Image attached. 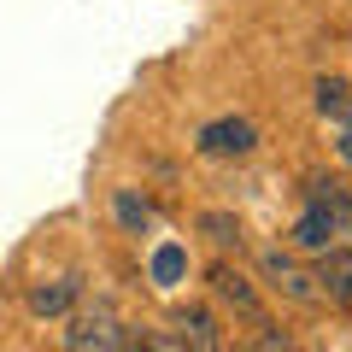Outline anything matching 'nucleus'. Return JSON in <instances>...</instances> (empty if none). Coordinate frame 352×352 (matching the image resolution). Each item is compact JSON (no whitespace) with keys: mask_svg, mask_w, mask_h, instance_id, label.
<instances>
[{"mask_svg":"<svg viewBox=\"0 0 352 352\" xmlns=\"http://www.w3.org/2000/svg\"><path fill=\"white\" fill-rule=\"evenodd\" d=\"M258 276H264V288H270V294H282V300H294V305H323L317 276L294 258V252H282V247H264L258 252Z\"/></svg>","mask_w":352,"mask_h":352,"instance_id":"1","label":"nucleus"},{"mask_svg":"<svg viewBox=\"0 0 352 352\" xmlns=\"http://www.w3.org/2000/svg\"><path fill=\"white\" fill-rule=\"evenodd\" d=\"M206 282H212V294H217V300H223L229 311H235L241 323L252 329V335H258V329H270V311H264L258 288H252V282L241 276V270H235V264H229V258H217L212 270H206Z\"/></svg>","mask_w":352,"mask_h":352,"instance_id":"2","label":"nucleus"},{"mask_svg":"<svg viewBox=\"0 0 352 352\" xmlns=\"http://www.w3.org/2000/svg\"><path fill=\"white\" fill-rule=\"evenodd\" d=\"M194 147H200V159H252L258 153V124L252 118H212V124H200Z\"/></svg>","mask_w":352,"mask_h":352,"instance_id":"3","label":"nucleus"},{"mask_svg":"<svg viewBox=\"0 0 352 352\" xmlns=\"http://www.w3.org/2000/svg\"><path fill=\"white\" fill-rule=\"evenodd\" d=\"M170 335L182 340V352H229L223 329H217V317L206 311V305H176L170 311Z\"/></svg>","mask_w":352,"mask_h":352,"instance_id":"4","label":"nucleus"},{"mask_svg":"<svg viewBox=\"0 0 352 352\" xmlns=\"http://www.w3.org/2000/svg\"><path fill=\"white\" fill-rule=\"evenodd\" d=\"M118 346V323H112V311H82V317H71V335H65V352H112Z\"/></svg>","mask_w":352,"mask_h":352,"instance_id":"5","label":"nucleus"},{"mask_svg":"<svg viewBox=\"0 0 352 352\" xmlns=\"http://www.w3.org/2000/svg\"><path fill=\"white\" fill-rule=\"evenodd\" d=\"M294 247L300 252H329V247H340V235H335V217L323 212V206H311L305 200V212H300V223H294Z\"/></svg>","mask_w":352,"mask_h":352,"instance_id":"6","label":"nucleus"},{"mask_svg":"<svg viewBox=\"0 0 352 352\" xmlns=\"http://www.w3.org/2000/svg\"><path fill=\"white\" fill-rule=\"evenodd\" d=\"M317 288H323V300H335L340 305V294L352 288V247H329V252H317Z\"/></svg>","mask_w":352,"mask_h":352,"instance_id":"7","label":"nucleus"},{"mask_svg":"<svg viewBox=\"0 0 352 352\" xmlns=\"http://www.w3.org/2000/svg\"><path fill=\"white\" fill-rule=\"evenodd\" d=\"M311 206H323L329 217H335V235H346V247H352V200H346V188H340L335 176H311V194H305Z\"/></svg>","mask_w":352,"mask_h":352,"instance_id":"8","label":"nucleus"},{"mask_svg":"<svg viewBox=\"0 0 352 352\" xmlns=\"http://www.w3.org/2000/svg\"><path fill=\"white\" fill-rule=\"evenodd\" d=\"M311 94H317V112H323L329 124H340V129L352 124V82L346 76H317Z\"/></svg>","mask_w":352,"mask_h":352,"instance_id":"9","label":"nucleus"},{"mask_svg":"<svg viewBox=\"0 0 352 352\" xmlns=\"http://www.w3.org/2000/svg\"><path fill=\"white\" fill-rule=\"evenodd\" d=\"M194 229H200L217 252H241V217L235 212H200V217H194Z\"/></svg>","mask_w":352,"mask_h":352,"instance_id":"10","label":"nucleus"},{"mask_svg":"<svg viewBox=\"0 0 352 352\" xmlns=\"http://www.w3.org/2000/svg\"><path fill=\"white\" fill-rule=\"evenodd\" d=\"M153 282H159V288H176V282L188 276V252L176 247V241H164V247H153Z\"/></svg>","mask_w":352,"mask_h":352,"instance_id":"11","label":"nucleus"},{"mask_svg":"<svg viewBox=\"0 0 352 352\" xmlns=\"http://www.w3.org/2000/svg\"><path fill=\"white\" fill-rule=\"evenodd\" d=\"M112 212H118V223H124L129 235H141V229H153V206L141 200L135 188H118V194H112Z\"/></svg>","mask_w":352,"mask_h":352,"instance_id":"12","label":"nucleus"},{"mask_svg":"<svg viewBox=\"0 0 352 352\" xmlns=\"http://www.w3.org/2000/svg\"><path fill=\"white\" fill-rule=\"evenodd\" d=\"M71 300H76V276H65V282H53V288H36V294H30V311H36V317H59Z\"/></svg>","mask_w":352,"mask_h":352,"instance_id":"13","label":"nucleus"},{"mask_svg":"<svg viewBox=\"0 0 352 352\" xmlns=\"http://www.w3.org/2000/svg\"><path fill=\"white\" fill-rule=\"evenodd\" d=\"M124 346L129 352H182V340H176L170 329H129Z\"/></svg>","mask_w":352,"mask_h":352,"instance_id":"14","label":"nucleus"},{"mask_svg":"<svg viewBox=\"0 0 352 352\" xmlns=\"http://www.w3.org/2000/svg\"><path fill=\"white\" fill-rule=\"evenodd\" d=\"M335 147H340V159H346V170H352V124L340 129V141H335Z\"/></svg>","mask_w":352,"mask_h":352,"instance_id":"15","label":"nucleus"},{"mask_svg":"<svg viewBox=\"0 0 352 352\" xmlns=\"http://www.w3.org/2000/svg\"><path fill=\"white\" fill-rule=\"evenodd\" d=\"M340 311H346V317H352V288H346V294H340Z\"/></svg>","mask_w":352,"mask_h":352,"instance_id":"16","label":"nucleus"},{"mask_svg":"<svg viewBox=\"0 0 352 352\" xmlns=\"http://www.w3.org/2000/svg\"><path fill=\"white\" fill-rule=\"evenodd\" d=\"M346 36H352V24H346Z\"/></svg>","mask_w":352,"mask_h":352,"instance_id":"17","label":"nucleus"}]
</instances>
